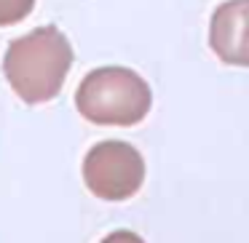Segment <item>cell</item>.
<instances>
[{
    "instance_id": "1",
    "label": "cell",
    "mask_w": 249,
    "mask_h": 243,
    "mask_svg": "<svg viewBox=\"0 0 249 243\" xmlns=\"http://www.w3.org/2000/svg\"><path fill=\"white\" fill-rule=\"evenodd\" d=\"M70 67L72 46L54 24H46L11 40L3 56L8 86L27 104H43L59 97Z\"/></svg>"
},
{
    "instance_id": "5",
    "label": "cell",
    "mask_w": 249,
    "mask_h": 243,
    "mask_svg": "<svg viewBox=\"0 0 249 243\" xmlns=\"http://www.w3.org/2000/svg\"><path fill=\"white\" fill-rule=\"evenodd\" d=\"M33 6L35 0H0V27H11L27 19Z\"/></svg>"
},
{
    "instance_id": "3",
    "label": "cell",
    "mask_w": 249,
    "mask_h": 243,
    "mask_svg": "<svg viewBox=\"0 0 249 243\" xmlns=\"http://www.w3.org/2000/svg\"><path fill=\"white\" fill-rule=\"evenodd\" d=\"M83 182L102 200H126L145 182V158L129 142H97L83 158Z\"/></svg>"
},
{
    "instance_id": "2",
    "label": "cell",
    "mask_w": 249,
    "mask_h": 243,
    "mask_svg": "<svg viewBox=\"0 0 249 243\" xmlns=\"http://www.w3.org/2000/svg\"><path fill=\"white\" fill-rule=\"evenodd\" d=\"M75 107L97 126H137L153 107V91L129 67H97L81 81Z\"/></svg>"
},
{
    "instance_id": "4",
    "label": "cell",
    "mask_w": 249,
    "mask_h": 243,
    "mask_svg": "<svg viewBox=\"0 0 249 243\" xmlns=\"http://www.w3.org/2000/svg\"><path fill=\"white\" fill-rule=\"evenodd\" d=\"M209 46L225 65L249 67V0L217 6L209 22Z\"/></svg>"
},
{
    "instance_id": "6",
    "label": "cell",
    "mask_w": 249,
    "mask_h": 243,
    "mask_svg": "<svg viewBox=\"0 0 249 243\" xmlns=\"http://www.w3.org/2000/svg\"><path fill=\"white\" fill-rule=\"evenodd\" d=\"M102 243H145V241L131 230H115L107 238H102Z\"/></svg>"
}]
</instances>
